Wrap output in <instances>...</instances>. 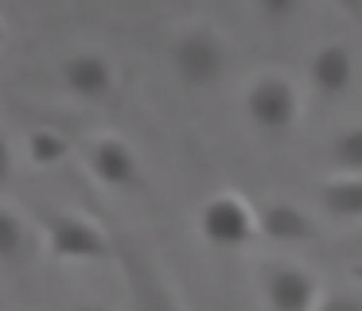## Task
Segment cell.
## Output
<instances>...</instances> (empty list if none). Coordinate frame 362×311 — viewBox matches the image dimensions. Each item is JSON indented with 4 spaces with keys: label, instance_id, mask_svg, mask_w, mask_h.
<instances>
[{
    "label": "cell",
    "instance_id": "obj_8",
    "mask_svg": "<svg viewBox=\"0 0 362 311\" xmlns=\"http://www.w3.org/2000/svg\"><path fill=\"white\" fill-rule=\"evenodd\" d=\"M59 78H63V86L82 101H105L113 93V86H117V70H113V62L105 59L102 51L66 54L63 66H59Z\"/></svg>",
    "mask_w": 362,
    "mask_h": 311
},
{
    "label": "cell",
    "instance_id": "obj_14",
    "mask_svg": "<svg viewBox=\"0 0 362 311\" xmlns=\"http://www.w3.org/2000/svg\"><path fill=\"white\" fill-rule=\"evenodd\" d=\"M331 160H335L339 171L362 175V124H351V129L335 132V140H331Z\"/></svg>",
    "mask_w": 362,
    "mask_h": 311
},
{
    "label": "cell",
    "instance_id": "obj_3",
    "mask_svg": "<svg viewBox=\"0 0 362 311\" xmlns=\"http://www.w3.org/2000/svg\"><path fill=\"white\" fill-rule=\"evenodd\" d=\"M172 70L187 90H206L222 78L226 70V43L214 28L206 23H187L172 39Z\"/></svg>",
    "mask_w": 362,
    "mask_h": 311
},
{
    "label": "cell",
    "instance_id": "obj_10",
    "mask_svg": "<svg viewBox=\"0 0 362 311\" xmlns=\"http://www.w3.org/2000/svg\"><path fill=\"white\" fill-rule=\"evenodd\" d=\"M308 74L320 98H343L354 86V54L346 43H323L308 62Z\"/></svg>",
    "mask_w": 362,
    "mask_h": 311
},
{
    "label": "cell",
    "instance_id": "obj_21",
    "mask_svg": "<svg viewBox=\"0 0 362 311\" xmlns=\"http://www.w3.org/2000/svg\"><path fill=\"white\" fill-rule=\"evenodd\" d=\"M354 253H358V257H362V233H358V241H354Z\"/></svg>",
    "mask_w": 362,
    "mask_h": 311
},
{
    "label": "cell",
    "instance_id": "obj_18",
    "mask_svg": "<svg viewBox=\"0 0 362 311\" xmlns=\"http://www.w3.org/2000/svg\"><path fill=\"white\" fill-rule=\"evenodd\" d=\"M335 4L343 8V12H354V16L362 12V0H335Z\"/></svg>",
    "mask_w": 362,
    "mask_h": 311
},
{
    "label": "cell",
    "instance_id": "obj_7",
    "mask_svg": "<svg viewBox=\"0 0 362 311\" xmlns=\"http://www.w3.org/2000/svg\"><path fill=\"white\" fill-rule=\"evenodd\" d=\"M86 163L94 171L98 183L113 187V191H144V175H141V160H136L133 144L113 132L90 140L86 148Z\"/></svg>",
    "mask_w": 362,
    "mask_h": 311
},
{
    "label": "cell",
    "instance_id": "obj_4",
    "mask_svg": "<svg viewBox=\"0 0 362 311\" xmlns=\"http://www.w3.org/2000/svg\"><path fill=\"white\" fill-rule=\"evenodd\" d=\"M245 117L257 124L269 136H284V132L296 129L300 121V93L292 86V78L276 74V70H265L257 74L250 86H245Z\"/></svg>",
    "mask_w": 362,
    "mask_h": 311
},
{
    "label": "cell",
    "instance_id": "obj_5",
    "mask_svg": "<svg viewBox=\"0 0 362 311\" xmlns=\"http://www.w3.org/2000/svg\"><path fill=\"white\" fill-rule=\"evenodd\" d=\"M199 233L214 249H245L257 241V214L253 202L238 191H218L199 206Z\"/></svg>",
    "mask_w": 362,
    "mask_h": 311
},
{
    "label": "cell",
    "instance_id": "obj_15",
    "mask_svg": "<svg viewBox=\"0 0 362 311\" xmlns=\"http://www.w3.org/2000/svg\"><path fill=\"white\" fill-rule=\"evenodd\" d=\"M312 311H362V292H323Z\"/></svg>",
    "mask_w": 362,
    "mask_h": 311
},
{
    "label": "cell",
    "instance_id": "obj_12",
    "mask_svg": "<svg viewBox=\"0 0 362 311\" xmlns=\"http://www.w3.org/2000/svg\"><path fill=\"white\" fill-rule=\"evenodd\" d=\"M28 156H32L35 168H59V163L71 156V140L55 129H32V136H28Z\"/></svg>",
    "mask_w": 362,
    "mask_h": 311
},
{
    "label": "cell",
    "instance_id": "obj_9",
    "mask_svg": "<svg viewBox=\"0 0 362 311\" xmlns=\"http://www.w3.org/2000/svg\"><path fill=\"white\" fill-rule=\"evenodd\" d=\"M257 214V237L276 241V245H300V241H315V222L304 206L288 199H265L253 206Z\"/></svg>",
    "mask_w": 362,
    "mask_h": 311
},
{
    "label": "cell",
    "instance_id": "obj_20",
    "mask_svg": "<svg viewBox=\"0 0 362 311\" xmlns=\"http://www.w3.org/2000/svg\"><path fill=\"white\" fill-rule=\"evenodd\" d=\"M4 39H8V28H4V20H0V47H4Z\"/></svg>",
    "mask_w": 362,
    "mask_h": 311
},
{
    "label": "cell",
    "instance_id": "obj_6",
    "mask_svg": "<svg viewBox=\"0 0 362 311\" xmlns=\"http://www.w3.org/2000/svg\"><path fill=\"white\" fill-rule=\"evenodd\" d=\"M323 295V284L308 264L273 261L261 272V300L269 311H312Z\"/></svg>",
    "mask_w": 362,
    "mask_h": 311
},
{
    "label": "cell",
    "instance_id": "obj_16",
    "mask_svg": "<svg viewBox=\"0 0 362 311\" xmlns=\"http://www.w3.org/2000/svg\"><path fill=\"white\" fill-rule=\"evenodd\" d=\"M253 4H257V12L265 16V20H288L300 8V0H253Z\"/></svg>",
    "mask_w": 362,
    "mask_h": 311
},
{
    "label": "cell",
    "instance_id": "obj_2",
    "mask_svg": "<svg viewBox=\"0 0 362 311\" xmlns=\"http://www.w3.org/2000/svg\"><path fill=\"white\" fill-rule=\"evenodd\" d=\"M113 261L125 272L133 311H187L183 300L175 295V288L168 284L164 269H160V264L144 253V245H136L133 237H117V233H113Z\"/></svg>",
    "mask_w": 362,
    "mask_h": 311
},
{
    "label": "cell",
    "instance_id": "obj_19",
    "mask_svg": "<svg viewBox=\"0 0 362 311\" xmlns=\"http://www.w3.org/2000/svg\"><path fill=\"white\" fill-rule=\"evenodd\" d=\"M74 311H110L105 303H82V307H74Z\"/></svg>",
    "mask_w": 362,
    "mask_h": 311
},
{
    "label": "cell",
    "instance_id": "obj_1",
    "mask_svg": "<svg viewBox=\"0 0 362 311\" xmlns=\"http://www.w3.org/2000/svg\"><path fill=\"white\" fill-rule=\"evenodd\" d=\"M40 230H43L47 253L63 264L110 261L113 257V233L105 230V225H98L94 218L78 214V210L43 206L40 210Z\"/></svg>",
    "mask_w": 362,
    "mask_h": 311
},
{
    "label": "cell",
    "instance_id": "obj_11",
    "mask_svg": "<svg viewBox=\"0 0 362 311\" xmlns=\"http://www.w3.org/2000/svg\"><path fill=\"white\" fill-rule=\"evenodd\" d=\"M320 210L335 222H362V175L339 171L320 183Z\"/></svg>",
    "mask_w": 362,
    "mask_h": 311
},
{
    "label": "cell",
    "instance_id": "obj_17",
    "mask_svg": "<svg viewBox=\"0 0 362 311\" xmlns=\"http://www.w3.org/2000/svg\"><path fill=\"white\" fill-rule=\"evenodd\" d=\"M12 168H16V156H12V144H8V136L0 132V187L12 179Z\"/></svg>",
    "mask_w": 362,
    "mask_h": 311
},
{
    "label": "cell",
    "instance_id": "obj_13",
    "mask_svg": "<svg viewBox=\"0 0 362 311\" xmlns=\"http://www.w3.org/2000/svg\"><path fill=\"white\" fill-rule=\"evenodd\" d=\"M28 253V225L12 206H0V264H12Z\"/></svg>",
    "mask_w": 362,
    "mask_h": 311
}]
</instances>
